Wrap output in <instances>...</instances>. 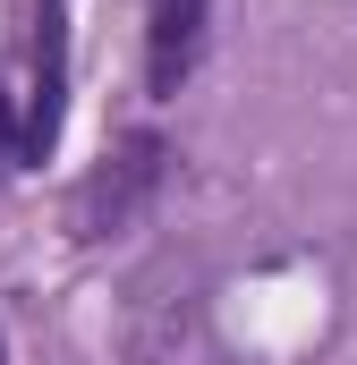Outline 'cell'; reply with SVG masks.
<instances>
[{
    "label": "cell",
    "mask_w": 357,
    "mask_h": 365,
    "mask_svg": "<svg viewBox=\"0 0 357 365\" xmlns=\"http://www.w3.org/2000/svg\"><path fill=\"white\" fill-rule=\"evenodd\" d=\"M154 179H162V145H154V136H136V145H128V153H119V162H111L86 195H77V230H86V238L119 230V221L154 195Z\"/></svg>",
    "instance_id": "obj_1"
},
{
    "label": "cell",
    "mask_w": 357,
    "mask_h": 365,
    "mask_svg": "<svg viewBox=\"0 0 357 365\" xmlns=\"http://www.w3.org/2000/svg\"><path fill=\"white\" fill-rule=\"evenodd\" d=\"M60 93H69V0H43V86L26 119V162H43L60 145Z\"/></svg>",
    "instance_id": "obj_2"
},
{
    "label": "cell",
    "mask_w": 357,
    "mask_h": 365,
    "mask_svg": "<svg viewBox=\"0 0 357 365\" xmlns=\"http://www.w3.org/2000/svg\"><path fill=\"white\" fill-rule=\"evenodd\" d=\"M196 26H204V0H154V86L171 93L196 60Z\"/></svg>",
    "instance_id": "obj_3"
},
{
    "label": "cell",
    "mask_w": 357,
    "mask_h": 365,
    "mask_svg": "<svg viewBox=\"0 0 357 365\" xmlns=\"http://www.w3.org/2000/svg\"><path fill=\"white\" fill-rule=\"evenodd\" d=\"M0 162H9V102H0Z\"/></svg>",
    "instance_id": "obj_4"
}]
</instances>
